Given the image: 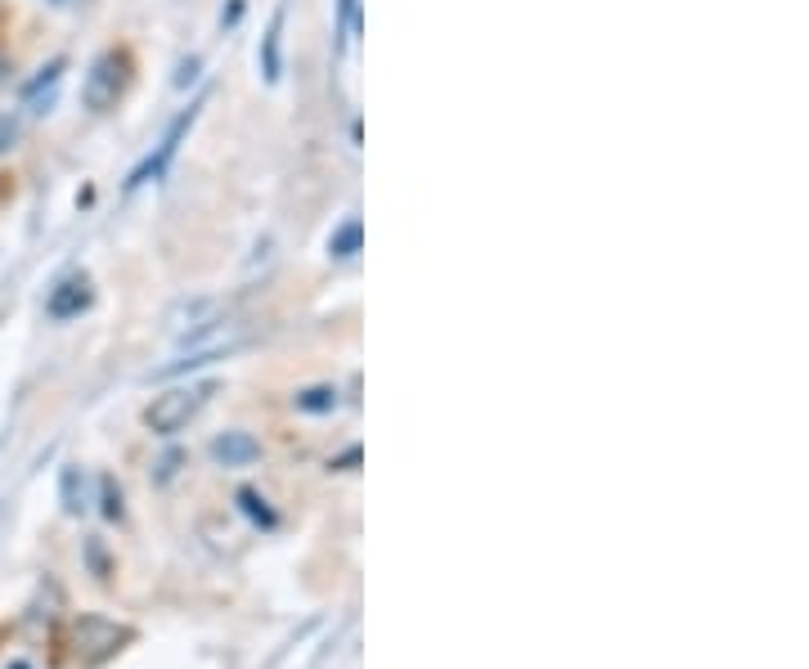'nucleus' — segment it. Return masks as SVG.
Returning <instances> with one entry per match:
<instances>
[{
	"label": "nucleus",
	"mask_w": 809,
	"mask_h": 669,
	"mask_svg": "<svg viewBox=\"0 0 809 669\" xmlns=\"http://www.w3.org/2000/svg\"><path fill=\"white\" fill-rule=\"evenodd\" d=\"M131 86H136V54L127 46L99 50L90 59L86 77H81V103H86V113H95V118L112 113V108L127 99Z\"/></svg>",
	"instance_id": "1"
},
{
	"label": "nucleus",
	"mask_w": 809,
	"mask_h": 669,
	"mask_svg": "<svg viewBox=\"0 0 809 669\" xmlns=\"http://www.w3.org/2000/svg\"><path fill=\"white\" fill-rule=\"evenodd\" d=\"M211 391H216V382H194V387L158 391V396L145 405V427H149L154 436H176V431H185V427L203 413V405L211 400Z\"/></svg>",
	"instance_id": "2"
},
{
	"label": "nucleus",
	"mask_w": 809,
	"mask_h": 669,
	"mask_svg": "<svg viewBox=\"0 0 809 669\" xmlns=\"http://www.w3.org/2000/svg\"><path fill=\"white\" fill-rule=\"evenodd\" d=\"M122 642H131V629L112 625V620H103V616H81V620L72 625V656H77L81 665H103L108 656L122 651Z\"/></svg>",
	"instance_id": "3"
},
{
	"label": "nucleus",
	"mask_w": 809,
	"mask_h": 669,
	"mask_svg": "<svg viewBox=\"0 0 809 669\" xmlns=\"http://www.w3.org/2000/svg\"><path fill=\"white\" fill-rule=\"evenodd\" d=\"M194 118H198V103H189L185 113L167 127V136H162V144H158V153H149L136 171H131V180H127V189H140V184H149V180H158L167 167H171V158H176V149H180V140L189 136V127H194Z\"/></svg>",
	"instance_id": "4"
},
{
	"label": "nucleus",
	"mask_w": 809,
	"mask_h": 669,
	"mask_svg": "<svg viewBox=\"0 0 809 669\" xmlns=\"http://www.w3.org/2000/svg\"><path fill=\"white\" fill-rule=\"evenodd\" d=\"M90 301H95V283H90V274H68V279H59L55 288H50V297H46V314L55 319V323H68V319H77V314H86L90 310Z\"/></svg>",
	"instance_id": "5"
},
{
	"label": "nucleus",
	"mask_w": 809,
	"mask_h": 669,
	"mask_svg": "<svg viewBox=\"0 0 809 669\" xmlns=\"http://www.w3.org/2000/svg\"><path fill=\"white\" fill-rule=\"evenodd\" d=\"M207 455H211L216 468H253V463L262 459V440H257L253 431L229 427V431H220V436L207 445Z\"/></svg>",
	"instance_id": "6"
},
{
	"label": "nucleus",
	"mask_w": 809,
	"mask_h": 669,
	"mask_svg": "<svg viewBox=\"0 0 809 669\" xmlns=\"http://www.w3.org/2000/svg\"><path fill=\"white\" fill-rule=\"evenodd\" d=\"M361 239H365L361 216H346L342 226L328 234V257H333V261H352V257L361 252Z\"/></svg>",
	"instance_id": "7"
},
{
	"label": "nucleus",
	"mask_w": 809,
	"mask_h": 669,
	"mask_svg": "<svg viewBox=\"0 0 809 669\" xmlns=\"http://www.w3.org/2000/svg\"><path fill=\"white\" fill-rule=\"evenodd\" d=\"M279 46H284V6L275 10L270 32H266V41H262V72H266V81H279V68H284Z\"/></svg>",
	"instance_id": "8"
},
{
	"label": "nucleus",
	"mask_w": 809,
	"mask_h": 669,
	"mask_svg": "<svg viewBox=\"0 0 809 669\" xmlns=\"http://www.w3.org/2000/svg\"><path fill=\"white\" fill-rule=\"evenodd\" d=\"M211 314H216V301H211V297H198V301H189V306H180V310L171 314V328H176V332H203L207 323H216Z\"/></svg>",
	"instance_id": "9"
},
{
	"label": "nucleus",
	"mask_w": 809,
	"mask_h": 669,
	"mask_svg": "<svg viewBox=\"0 0 809 669\" xmlns=\"http://www.w3.org/2000/svg\"><path fill=\"white\" fill-rule=\"evenodd\" d=\"M293 409L297 413H333L337 409V387H328V382L302 387V391H293Z\"/></svg>",
	"instance_id": "10"
},
{
	"label": "nucleus",
	"mask_w": 809,
	"mask_h": 669,
	"mask_svg": "<svg viewBox=\"0 0 809 669\" xmlns=\"http://www.w3.org/2000/svg\"><path fill=\"white\" fill-rule=\"evenodd\" d=\"M59 499H63V512H68V517H81V512H86V472H81V468H63V477H59Z\"/></svg>",
	"instance_id": "11"
},
{
	"label": "nucleus",
	"mask_w": 809,
	"mask_h": 669,
	"mask_svg": "<svg viewBox=\"0 0 809 669\" xmlns=\"http://www.w3.org/2000/svg\"><path fill=\"white\" fill-rule=\"evenodd\" d=\"M239 508H244L257 526H266V530H275V521H279V517H275V508L266 503V495H257V490H239Z\"/></svg>",
	"instance_id": "12"
},
{
	"label": "nucleus",
	"mask_w": 809,
	"mask_h": 669,
	"mask_svg": "<svg viewBox=\"0 0 809 669\" xmlns=\"http://www.w3.org/2000/svg\"><path fill=\"white\" fill-rule=\"evenodd\" d=\"M19 136H23L19 118H14V113H0V158H10V153L19 149Z\"/></svg>",
	"instance_id": "13"
},
{
	"label": "nucleus",
	"mask_w": 809,
	"mask_h": 669,
	"mask_svg": "<svg viewBox=\"0 0 809 669\" xmlns=\"http://www.w3.org/2000/svg\"><path fill=\"white\" fill-rule=\"evenodd\" d=\"M99 490H103V517H108V521H122V490H118V481L103 477Z\"/></svg>",
	"instance_id": "14"
},
{
	"label": "nucleus",
	"mask_w": 809,
	"mask_h": 669,
	"mask_svg": "<svg viewBox=\"0 0 809 669\" xmlns=\"http://www.w3.org/2000/svg\"><path fill=\"white\" fill-rule=\"evenodd\" d=\"M342 32L346 37L361 32V0H342Z\"/></svg>",
	"instance_id": "15"
},
{
	"label": "nucleus",
	"mask_w": 809,
	"mask_h": 669,
	"mask_svg": "<svg viewBox=\"0 0 809 669\" xmlns=\"http://www.w3.org/2000/svg\"><path fill=\"white\" fill-rule=\"evenodd\" d=\"M194 77H198V59H185V63H180V77H176V86H189Z\"/></svg>",
	"instance_id": "16"
},
{
	"label": "nucleus",
	"mask_w": 809,
	"mask_h": 669,
	"mask_svg": "<svg viewBox=\"0 0 809 669\" xmlns=\"http://www.w3.org/2000/svg\"><path fill=\"white\" fill-rule=\"evenodd\" d=\"M176 463H180V455H167V459H162V472H158V481H171V477H176Z\"/></svg>",
	"instance_id": "17"
},
{
	"label": "nucleus",
	"mask_w": 809,
	"mask_h": 669,
	"mask_svg": "<svg viewBox=\"0 0 809 669\" xmlns=\"http://www.w3.org/2000/svg\"><path fill=\"white\" fill-rule=\"evenodd\" d=\"M6 669H37V665H32V660H23V656H10V660H6Z\"/></svg>",
	"instance_id": "18"
}]
</instances>
